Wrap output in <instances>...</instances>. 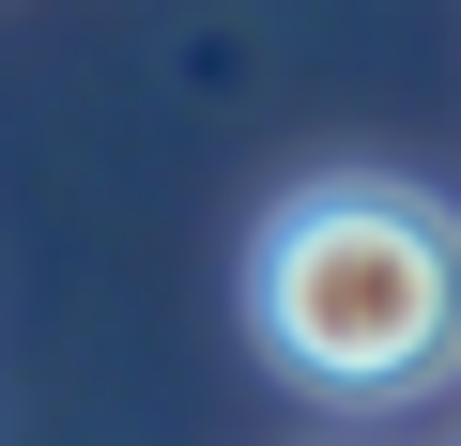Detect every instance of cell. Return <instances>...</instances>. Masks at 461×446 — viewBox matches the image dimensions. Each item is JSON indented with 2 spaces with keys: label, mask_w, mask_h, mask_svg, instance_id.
<instances>
[{
  "label": "cell",
  "mask_w": 461,
  "mask_h": 446,
  "mask_svg": "<svg viewBox=\"0 0 461 446\" xmlns=\"http://www.w3.org/2000/svg\"><path fill=\"white\" fill-rule=\"evenodd\" d=\"M247 323L293 385L323 400H415L461 369V215L430 185L339 169L293 185L247 247Z\"/></svg>",
  "instance_id": "1"
}]
</instances>
